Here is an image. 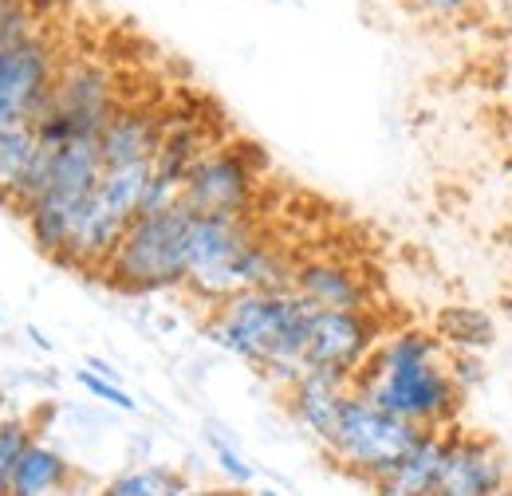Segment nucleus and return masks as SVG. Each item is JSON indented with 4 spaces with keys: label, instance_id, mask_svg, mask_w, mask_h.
I'll return each instance as SVG.
<instances>
[{
    "label": "nucleus",
    "instance_id": "nucleus-12",
    "mask_svg": "<svg viewBox=\"0 0 512 496\" xmlns=\"http://www.w3.org/2000/svg\"><path fill=\"white\" fill-rule=\"evenodd\" d=\"M512 481V461L501 441L481 430H442L438 496H493Z\"/></svg>",
    "mask_w": 512,
    "mask_h": 496
},
{
    "label": "nucleus",
    "instance_id": "nucleus-11",
    "mask_svg": "<svg viewBox=\"0 0 512 496\" xmlns=\"http://www.w3.org/2000/svg\"><path fill=\"white\" fill-rule=\"evenodd\" d=\"M60 67L64 56L48 36H32L24 44L0 48V130L40 119Z\"/></svg>",
    "mask_w": 512,
    "mask_h": 496
},
{
    "label": "nucleus",
    "instance_id": "nucleus-16",
    "mask_svg": "<svg viewBox=\"0 0 512 496\" xmlns=\"http://www.w3.org/2000/svg\"><path fill=\"white\" fill-rule=\"evenodd\" d=\"M79 485H87L83 469L71 465V457H64L52 441L36 437L16 469L12 496H75Z\"/></svg>",
    "mask_w": 512,
    "mask_h": 496
},
{
    "label": "nucleus",
    "instance_id": "nucleus-20",
    "mask_svg": "<svg viewBox=\"0 0 512 496\" xmlns=\"http://www.w3.org/2000/svg\"><path fill=\"white\" fill-rule=\"evenodd\" d=\"M36 150H40V138L32 123L0 130V209H16V197L36 162Z\"/></svg>",
    "mask_w": 512,
    "mask_h": 496
},
{
    "label": "nucleus",
    "instance_id": "nucleus-7",
    "mask_svg": "<svg viewBox=\"0 0 512 496\" xmlns=\"http://www.w3.org/2000/svg\"><path fill=\"white\" fill-rule=\"evenodd\" d=\"M119 79L99 60H64L48 107L36 119L40 146H67L79 138H99L119 111Z\"/></svg>",
    "mask_w": 512,
    "mask_h": 496
},
{
    "label": "nucleus",
    "instance_id": "nucleus-29",
    "mask_svg": "<svg viewBox=\"0 0 512 496\" xmlns=\"http://www.w3.org/2000/svg\"><path fill=\"white\" fill-rule=\"evenodd\" d=\"M28 335H32V343H36L40 351H52V339H48V335H44L40 327H28Z\"/></svg>",
    "mask_w": 512,
    "mask_h": 496
},
{
    "label": "nucleus",
    "instance_id": "nucleus-9",
    "mask_svg": "<svg viewBox=\"0 0 512 496\" xmlns=\"http://www.w3.org/2000/svg\"><path fill=\"white\" fill-rule=\"evenodd\" d=\"M245 142H217L209 146L182 186V205L197 217H253L256 189H260V154Z\"/></svg>",
    "mask_w": 512,
    "mask_h": 496
},
{
    "label": "nucleus",
    "instance_id": "nucleus-35",
    "mask_svg": "<svg viewBox=\"0 0 512 496\" xmlns=\"http://www.w3.org/2000/svg\"><path fill=\"white\" fill-rule=\"evenodd\" d=\"M0 323H4V319H0Z\"/></svg>",
    "mask_w": 512,
    "mask_h": 496
},
{
    "label": "nucleus",
    "instance_id": "nucleus-4",
    "mask_svg": "<svg viewBox=\"0 0 512 496\" xmlns=\"http://www.w3.org/2000/svg\"><path fill=\"white\" fill-rule=\"evenodd\" d=\"M190 233L193 213L186 205L138 213L99 276L123 296H154V292L186 288Z\"/></svg>",
    "mask_w": 512,
    "mask_h": 496
},
{
    "label": "nucleus",
    "instance_id": "nucleus-2",
    "mask_svg": "<svg viewBox=\"0 0 512 496\" xmlns=\"http://www.w3.org/2000/svg\"><path fill=\"white\" fill-rule=\"evenodd\" d=\"M312 311L316 308L296 292L249 288L209 308L205 339L249 363L264 382L276 386V394H284L304 374V343H308Z\"/></svg>",
    "mask_w": 512,
    "mask_h": 496
},
{
    "label": "nucleus",
    "instance_id": "nucleus-18",
    "mask_svg": "<svg viewBox=\"0 0 512 496\" xmlns=\"http://www.w3.org/2000/svg\"><path fill=\"white\" fill-rule=\"evenodd\" d=\"M438 457H442V430H430L422 445L379 485H371V496H438Z\"/></svg>",
    "mask_w": 512,
    "mask_h": 496
},
{
    "label": "nucleus",
    "instance_id": "nucleus-17",
    "mask_svg": "<svg viewBox=\"0 0 512 496\" xmlns=\"http://www.w3.org/2000/svg\"><path fill=\"white\" fill-rule=\"evenodd\" d=\"M434 339L449 355H485L497 347V319L477 304H446L434 311Z\"/></svg>",
    "mask_w": 512,
    "mask_h": 496
},
{
    "label": "nucleus",
    "instance_id": "nucleus-3",
    "mask_svg": "<svg viewBox=\"0 0 512 496\" xmlns=\"http://www.w3.org/2000/svg\"><path fill=\"white\" fill-rule=\"evenodd\" d=\"M296 260L280 245H272L253 217H197L190 233V268H186V296L205 308L249 292L276 288L292 292Z\"/></svg>",
    "mask_w": 512,
    "mask_h": 496
},
{
    "label": "nucleus",
    "instance_id": "nucleus-14",
    "mask_svg": "<svg viewBox=\"0 0 512 496\" xmlns=\"http://www.w3.org/2000/svg\"><path fill=\"white\" fill-rule=\"evenodd\" d=\"M351 390H355L351 378L327 371H304L280 398H284V410L292 414V422L323 449L339 426V414H343Z\"/></svg>",
    "mask_w": 512,
    "mask_h": 496
},
{
    "label": "nucleus",
    "instance_id": "nucleus-6",
    "mask_svg": "<svg viewBox=\"0 0 512 496\" xmlns=\"http://www.w3.org/2000/svg\"><path fill=\"white\" fill-rule=\"evenodd\" d=\"M150 178H154V162L103 170L95 193L79 209L75 229H71L67 248L60 252L56 264L75 268V272H87V276H99L103 264L111 260V252L123 241V233L130 229V221L142 213Z\"/></svg>",
    "mask_w": 512,
    "mask_h": 496
},
{
    "label": "nucleus",
    "instance_id": "nucleus-25",
    "mask_svg": "<svg viewBox=\"0 0 512 496\" xmlns=\"http://www.w3.org/2000/svg\"><path fill=\"white\" fill-rule=\"evenodd\" d=\"M75 382H79L95 402H107V406H115V410H123V414H138V402L130 398V390L119 386V378H103V374H95L87 367V371H75Z\"/></svg>",
    "mask_w": 512,
    "mask_h": 496
},
{
    "label": "nucleus",
    "instance_id": "nucleus-26",
    "mask_svg": "<svg viewBox=\"0 0 512 496\" xmlns=\"http://www.w3.org/2000/svg\"><path fill=\"white\" fill-rule=\"evenodd\" d=\"M449 371H453V382L461 386V394L469 398L477 386H485V355H449Z\"/></svg>",
    "mask_w": 512,
    "mask_h": 496
},
{
    "label": "nucleus",
    "instance_id": "nucleus-32",
    "mask_svg": "<svg viewBox=\"0 0 512 496\" xmlns=\"http://www.w3.org/2000/svg\"><path fill=\"white\" fill-rule=\"evenodd\" d=\"M505 170L512 174V142H509V150H505Z\"/></svg>",
    "mask_w": 512,
    "mask_h": 496
},
{
    "label": "nucleus",
    "instance_id": "nucleus-1",
    "mask_svg": "<svg viewBox=\"0 0 512 496\" xmlns=\"http://www.w3.org/2000/svg\"><path fill=\"white\" fill-rule=\"evenodd\" d=\"M355 386L383 410L422 430H453L465 414V394L453 382L449 351L434 339L430 327L386 331Z\"/></svg>",
    "mask_w": 512,
    "mask_h": 496
},
{
    "label": "nucleus",
    "instance_id": "nucleus-27",
    "mask_svg": "<svg viewBox=\"0 0 512 496\" xmlns=\"http://www.w3.org/2000/svg\"><path fill=\"white\" fill-rule=\"evenodd\" d=\"M174 496H253L249 489H237V485H209V481H190L182 493Z\"/></svg>",
    "mask_w": 512,
    "mask_h": 496
},
{
    "label": "nucleus",
    "instance_id": "nucleus-10",
    "mask_svg": "<svg viewBox=\"0 0 512 496\" xmlns=\"http://www.w3.org/2000/svg\"><path fill=\"white\" fill-rule=\"evenodd\" d=\"M386 327L375 315V308L367 311H312L308 323V343H304V371H327L339 378H359V371L367 367V359L375 355V347L383 343Z\"/></svg>",
    "mask_w": 512,
    "mask_h": 496
},
{
    "label": "nucleus",
    "instance_id": "nucleus-8",
    "mask_svg": "<svg viewBox=\"0 0 512 496\" xmlns=\"http://www.w3.org/2000/svg\"><path fill=\"white\" fill-rule=\"evenodd\" d=\"M99 178H103L99 138H79V142H67V146H52L48 189L24 213V225L32 233V245L40 248L44 256L60 260V252L67 248V237L75 229V217L87 205V197L95 193Z\"/></svg>",
    "mask_w": 512,
    "mask_h": 496
},
{
    "label": "nucleus",
    "instance_id": "nucleus-24",
    "mask_svg": "<svg viewBox=\"0 0 512 496\" xmlns=\"http://www.w3.org/2000/svg\"><path fill=\"white\" fill-rule=\"evenodd\" d=\"M40 36L36 32V12L28 0H0V48H12V44H24Z\"/></svg>",
    "mask_w": 512,
    "mask_h": 496
},
{
    "label": "nucleus",
    "instance_id": "nucleus-23",
    "mask_svg": "<svg viewBox=\"0 0 512 496\" xmlns=\"http://www.w3.org/2000/svg\"><path fill=\"white\" fill-rule=\"evenodd\" d=\"M209 449H213V461H217L225 485H237V489H249V485H253V477H256L253 465L245 461V453H241L229 437H221V430H209Z\"/></svg>",
    "mask_w": 512,
    "mask_h": 496
},
{
    "label": "nucleus",
    "instance_id": "nucleus-22",
    "mask_svg": "<svg viewBox=\"0 0 512 496\" xmlns=\"http://www.w3.org/2000/svg\"><path fill=\"white\" fill-rule=\"evenodd\" d=\"M402 8L430 24H457L469 16H485V0H402Z\"/></svg>",
    "mask_w": 512,
    "mask_h": 496
},
{
    "label": "nucleus",
    "instance_id": "nucleus-21",
    "mask_svg": "<svg viewBox=\"0 0 512 496\" xmlns=\"http://www.w3.org/2000/svg\"><path fill=\"white\" fill-rule=\"evenodd\" d=\"M36 437H40V430H36V418L32 414L8 410L0 418V496H12L16 469H20V461H24V453L32 449Z\"/></svg>",
    "mask_w": 512,
    "mask_h": 496
},
{
    "label": "nucleus",
    "instance_id": "nucleus-33",
    "mask_svg": "<svg viewBox=\"0 0 512 496\" xmlns=\"http://www.w3.org/2000/svg\"><path fill=\"white\" fill-rule=\"evenodd\" d=\"M505 63H509V87H512V40H509V56H505Z\"/></svg>",
    "mask_w": 512,
    "mask_h": 496
},
{
    "label": "nucleus",
    "instance_id": "nucleus-34",
    "mask_svg": "<svg viewBox=\"0 0 512 496\" xmlns=\"http://www.w3.org/2000/svg\"><path fill=\"white\" fill-rule=\"evenodd\" d=\"M493 496H512V481H509V485H505V489H497V493H493Z\"/></svg>",
    "mask_w": 512,
    "mask_h": 496
},
{
    "label": "nucleus",
    "instance_id": "nucleus-28",
    "mask_svg": "<svg viewBox=\"0 0 512 496\" xmlns=\"http://www.w3.org/2000/svg\"><path fill=\"white\" fill-rule=\"evenodd\" d=\"M485 20L497 24L512 40V0H485Z\"/></svg>",
    "mask_w": 512,
    "mask_h": 496
},
{
    "label": "nucleus",
    "instance_id": "nucleus-5",
    "mask_svg": "<svg viewBox=\"0 0 512 496\" xmlns=\"http://www.w3.org/2000/svg\"><path fill=\"white\" fill-rule=\"evenodd\" d=\"M426 434L430 430H422V426H414V422H406V418L383 410L379 402H371L355 386L347 394V406L339 414V426H335L331 441L323 445V453H327V461L339 473H347L351 481H359V485L371 489V485L386 481L422 445Z\"/></svg>",
    "mask_w": 512,
    "mask_h": 496
},
{
    "label": "nucleus",
    "instance_id": "nucleus-15",
    "mask_svg": "<svg viewBox=\"0 0 512 496\" xmlns=\"http://www.w3.org/2000/svg\"><path fill=\"white\" fill-rule=\"evenodd\" d=\"M162 138H166V119H162L154 107L123 103V107L115 111V119L103 126V134H99L103 170L154 162V154H158Z\"/></svg>",
    "mask_w": 512,
    "mask_h": 496
},
{
    "label": "nucleus",
    "instance_id": "nucleus-31",
    "mask_svg": "<svg viewBox=\"0 0 512 496\" xmlns=\"http://www.w3.org/2000/svg\"><path fill=\"white\" fill-rule=\"evenodd\" d=\"M4 414H8V394L0 390V418H4Z\"/></svg>",
    "mask_w": 512,
    "mask_h": 496
},
{
    "label": "nucleus",
    "instance_id": "nucleus-30",
    "mask_svg": "<svg viewBox=\"0 0 512 496\" xmlns=\"http://www.w3.org/2000/svg\"><path fill=\"white\" fill-rule=\"evenodd\" d=\"M253 496H288V493H280V489H272V485H264V489H253Z\"/></svg>",
    "mask_w": 512,
    "mask_h": 496
},
{
    "label": "nucleus",
    "instance_id": "nucleus-19",
    "mask_svg": "<svg viewBox=\"0 0 512 496\" xmlns=\"http://www.w3.org/2000/svg\"><path fill=\"white\" fill-rule=\"evenodd\" d=\"M193 477L178 465L166 461H142V465H127L115 477H107L103 485H95L91 496H174L190 485Z\"/></svg>",
    "mask_w": 512,
    "mask_h": 496
},
{
    "label": "nucleus",
    "instance_id": "nucleus-13",
    "mask_svg": "<svg viewBox=\"0 0 512 496\" xmlns=\"http://www.w3.org/2000/svg\"><path fill=\"white\" fill-rule=\"evenodd\" d=\"M292 292L304 296L312 308H327V311L371 308V284H367V276H363L355 264L339 260V256H308V260H296Z\"/></svg>",
    "mask_w": 512,
    "mask_h": 496
}]
</instances>
